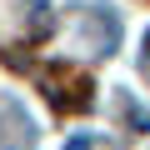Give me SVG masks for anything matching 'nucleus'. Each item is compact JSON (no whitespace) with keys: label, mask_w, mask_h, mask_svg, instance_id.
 I'll use <instances>...</instances> for the list:
<instances>
[]
</instances>
